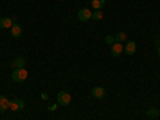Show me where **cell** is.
Returning a JSON list of instances; mask_svg holds the SVG:
<instances>
[{"instance_id":"cell-1","label":"cell","mask_w":160,"mask_h":120,"mask_svg":"<svg viewBox=\"0 0 160 120\" xmlns=\"http://www.w3.org/2000/svg\"><path fill=\"white\" fill-rule=\"evenodd\" d=\"M28 71H26L24 68L22 69H15V71H13V74H11V78H13V82H24V80L26 78H28Z\"/></svg>"},{"instance_id":"cell-2","label":"cell","mask_w":160,"mask_h":120,"mask_svg":"<svg viewBox=\"0 0 160 120\" xmlns=\"http://www.w3.org/2000/svg\"><path fill=\"white\" fill-rule=\"evenodd\" d=\"M71 104V95L68 91H59L58 93V106H69Z\"/></svg>"},{"instance_id":"cell-3","label":"cell","mask_w":160,"mask_h":120,"mask_svg":"<svg viewBox=\"0 0 160 120\" xmlns=\"http://www.w3.org/2000/svg\"><path fill=\"white\" fill-rule=\"evenodd\" d=\"M91 10H88V8H82V10H78V13H77V18L82 21V22H87V21H90L91 19Z\"/></svg>"},{"instance_id":"cell-4","label":"cell","mask_w":160,"mask_h":120,"mask_svg":"<svg viewBox=\"0 0 160 120\" xmlns=\"http://www.w3.org/2000/svg\"><path fill=\"white\" fill-rule=\"evenodd\" d=\"M10 109H11V111H15V112H16V111H22V109H24V101L19 99V98L10 101Z\"/></svg>"},{"instance_id":"cell-5","label":"cell","mask_w":160,"mask_h":120,"mask_svg":"<svg viewBox=\"0 0 160 120\" xmlns=\"http://www.w3.org/2000/svg\"><path fill=\"white\" fill-rule=\"evenodd\" d=\"M122 51H123V47H122V43H118V42H114L112 45H111V55L112 56H120L122 55Z\"/></svg>"},{"instance_id":"cell-6","label":"cell","mask_w":160,"mask_h":120,"mask_svg":"<svg viewBox=\"0 0 160 120\" xmlns=\"http://www.w3.org/2000/svg\"><path fill=\"white\" fill-rule=\"evenodd\" d=\"M91 95H93V98H96V99H102L106 96V90L102 87H95L91 90Z\"/></svg>"},{"instance_id":"cell-7","label":"cell","mask_w":160,"mask_h":120,"mask_svg":"<svg viewBox=\"0 0 160 120\" xmlns=\"http://www.w3.org/2000/svg\"><path fill=\"white\" fill-rule=\"evenodd\" d=\"M123 51L127 53V55H135V53H136V43L135 42H128L125 47H123Z\"/></svg>"},{"instance_id":"cell-8","label":"cell","mask_w":160,"mask_h":120,"mask_svg":"<svg viewBox=\"0 0 160 120\" xmlns=\"http://www.w3.org/2000/svg\"><path fill=\"white\" fill-rule=\"evenodd\" d=\"M21 34H22V28L19 24H13L11 26V37H15V38H18V37H21Z\"/></svg>"},{"instance_id":"cell-9","label":"cell","mask_w":160,"mask_h":120,"mask_svg":"<svg viewBox=\"0 0 160 120\" xmlns=\"http://www.w3.org/2000/svg\"><path fill=\"white\" fill-rule=\"evenodd\" d=\"M13 24H15V22H13V19L8 18V16L0 18V28H2V29H8V28H11Z\"/></svg>"},{"instance_id":"cell-10","label":"cell","mask_w":160,"mask_h":120,"mask_svg":"<svg viewBox=\"0 0 160 120\" xmlns=\"http://www.w3.org/2000/svg\"><path fill=\"white\" fill-rule=\"evenodd\" d=\"M7 109H10V99L5 96H0V114L5 112Z\"/></svg>"},{"instance_id":"cell-11","label":"cell","mask_w":160,"mask_h":120,"mask_svg":"<svg viewBox=\"0 0 160 120\" xmlns=\"http://www.w3.org/2000/svg\"><path fill=\"white\" fill-rule=\"evenodd\" d=\"M24 64H26L24 58H21V56H19V58H16L15 61L11 62V68H13V69H22V68H24Z\"/></svg>"},{"instance_id":"cell-12","label":"cell","mask_w":160,"mask_h":120,"mask_svg":"<svg viewBox=\"0 0 160 120\" xmlns=\"http://www.w3.org/2000/svg\"><path fill=\"white\" fill-rule=\"evenodd\" d=\"M91 5L95 10H101L106 5V0H91Z\"/></svg>"},{"instance_id":"cell-13","label":"cell","mask_w":160,"mask_h":120,"mask_svg":"<svg viewBox=\"0 0 160 120\" xmlns=\"http://www.w3.org/2000/svg\"><path fill=\"white\" fill-rule=\"evenodd\" d=\"M114 38H115V42L120 43V42H123V40L127 38V34H125V32H117V34L114 35Z\"/></svg>"},{"instance_id":"cell-14","label":"cell","mask_w":160,"mask_h":120,"mask_svg":"<svg viewBox=\"0 0 160 120\" xmlns=\"http://www.w3.org/2000/svg\"><path fill=\"white\" fill-rule=\"evenodd\" d=\"M91 18L95 19V21H101V19H102V13H101V10H96V11L91 15Z\"/></svg>"},{"instance_id":"cell-15","label":"cell","mask_w":160,"mask_h":120,"mask_svg":"<svg viewBox=\"0 0 160 120\" xmlns=\"http://www.w3.org/2000/svg\"><path fill=\"white\" fill-rule=\"evenodd\" d=\"M146 115H148V117H157V115H158V111L152 108V109H149L148 112H146Z\"/></svg>"},{"instance_id":"cell-16","label":"cell","mask_w":160,"mask_h":120,"mask_svg":"<svg viewBox=\"0 0 160 120\" xmlns=\"http://www.w3.org/2000/svg\"><path fill=\"white\" fill-rule=\"evenodd\" d=\"M114 40H115V38H114L112 35H108V37H106V42H108V43H111V45L114 43Z\"/></svg>"},{"instance_id":"cell-17","label":"cell","mask_w":160,"mask_h":120,"mask_svg":"<svg viewBox=\"0 0 160 120\" xmlns=\"http://www.w3.org/2000/svg\"><path fill=\"white\" fill-rule=\"evenodd\" d=\"M155 45H157V47H160V38H157V42H155Z\"/></svg>"},{"instance_id":"cell-18","label":"cell","mask_w":160,"mask_h":120,"mask_svg":"<svg viewBox=\"0 0 160 120\" xmlns=\"http://www.w3.org/2000/svg\"><path fill=\"white\" fill-rule=\"evenodd\" d=\"M157 55L160 56V47H157Z\"/></svg>"},{"instance_id":"cell-19","label":"cell","mask_w":160,"mask_h":120,"mask_svg":"<svg viewBox=\"0 0 160 120\" xmlns=\"http://www.w3.org/2000/svg\"><path fill=\"white\" fill-rule=\"evenodd\" d=\"M158 115H160V111H158Z\"/></svg>"}]
</instances>
